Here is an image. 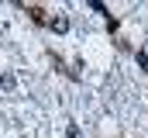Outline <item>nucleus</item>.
I'll return each instance as SVG.
<instances>
[{
    "label": "nucleus",
    "instance_id": "3",
    "mask_svg": "<svg viewBox=\"0 0 148 138\" xmlns=\"http://www.w3.org/2000/svg\"><path fill=\"white\" fill-rule=\"evenodd\" d=\"M66 138H79V128H76V124H73V128L66 131Z\"/></svg>",
    "mask_w": 148,
    "mask_h": 138
},
{
    "label": "nucleus",
    "instance_id": "1",
    "mask_svg": "<svg viewBox=\"0 0 148 138\" xmlns=\"http://www.w3.org/2000/svg\"><path fill=\"white\" fill-rule=\"evenodd\" d=\"M17 86V76L14 72H0V90H14Z\"/></svg>",
    "mask_w": 148,
    "mask_h": 138
},
{
    "label": "nucleus",
    "instance_id": "2",
    "mask_svg": "<svg viewBox=\"0 0 148 138\" xmlns=\"http://www.w3.org/2000/svg\"><path fill=\"white\" fill-rule=\"evenodd\" d=\"M52 28H55V31H66V28H69V21H66V17H55V21H52Z\"/></svg>",
    "mask_w": 148,
    "mask_h": 138
}]
</instances>
